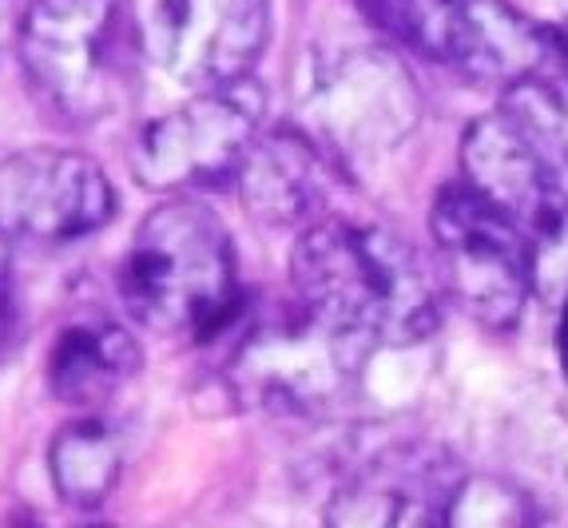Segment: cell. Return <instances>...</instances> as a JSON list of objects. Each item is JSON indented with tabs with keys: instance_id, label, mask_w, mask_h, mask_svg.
<instances>
[{
	"instance_id": "9a60e30c",
	"label": "cell",
	"mask_w": 568,
	"mask_h": 528,
	"mask_svg": "<svg viewBox=\"0 0 568 528\" xmlns=\"http://www.w3.org/2000/svg\"><path fill=\"white\" fill-rule=\"evenodd\" d=\"M123 469L120 437L104 417L84 414L68 422L48 449V473L72 509H100Z\"/></svg>"
},
{
	"instance_id": "7a4b0ae2",
	"label": "cell",
	"mask_w": 568,
	"mask_h": 528,
	"mask_svg": "<svg viewBox=\"0 0 568 528\" xmlns=\"http://www.w3.org/2000/svg\"><path fill=\"white\" fill-rule=\"evenodd\" d=\"M115 286L143 331L187 342L215 338L243 302L227 226L200 199H163L143 215Z\"/></svg>"
},
{
	"instance_id": "7402d4cb",
	"label": "cell",
	"mask_w": 568,
	"mask_h": 528,
	"mask_svg": "<svg viewBox=\"0 0 568 528\" xmlns=\"http://www.w3.org/2000/svg\"><path fill=\"white\" fill-rule=\"evenodd\" d=\"M565 29H568V24H565Z\"/></svg>"
},
{
	"instance_id": "5b68a950",
	"label": "cell",
	"mask_w": 568,
	"mask_h": 528,
	"mask_svg": "<svg viewBox=\"0 0 568 528\" xmlns=\"http://www.w3.org/2000/svg\"><path fill=\"white\" fill-rule=\"evenodd\" d=\"M422 115L409 68L389 48H346L306 64L298 88V128L334 163L394 151Z\"/></svg>"
},
{
	"instance_id": "ba28073f",
	"label": "cell",
	"mask_w": 568,
	"mask_h": 528,
	"mask_svg": "<svg viewBox=\"0 0 568 528\" xmlns=\"http://www.w3.org/2000/svg\"><path fill=\"white\" fill-rule=\"evenodd\" d=\"M115 191L80 151L29 148L0 160V235L24 243H77L104 231Z\"/></svg>"
},
{
	"instance_id": "9c48e42d",
	"label": "cell",
	"mask_w": 568,
	"mask_h": 528,
	"mask_svg": "<svg viewBox=\"0 0 568 528\" xmlns=\"http://www.w3.org/2000/svg\"><path fill=\"white\" fill-rule=\"evenodd\" d=\"M465 477L434 441H389L334 489L326 528H446Z\"/></svg>"
},
{
	"instance_id": "2e32d148",
	"label": "cell",
	"mask_w": 568,
	"mask_h": 528,
	"mask_svg": "<svg viewBox=\"0 0 568 528\" xmlns=\"http://www.w3.org/2000/svg\"><path fill=\"white\" fill-rule=\"evenodd\" d=\"M501 108L521 123L532 148L545 155L568 203V72H540L501 95Z\"/></svg>"
},
{
	"instance_id": "5bb4252c",
	"label": "cell",
	"mask_w": 568,
	"mask_h": 528,
	"mask_svg": "<svg viewBox=\"0 0 568 528\" xmlns=\"http://www.w3.org/2000/svg\"><path fill=\"white\" fill-rule=\"evenodd\" d=\"M140 374V346L123 322L108 314L72 318L48 354V389L57 402L95 414Z\"/></svg>"
},
{
	"instance_id": "30bf717a",
	"label": "cell",
	"mask_w": 568,
	"mask_h": 528,
	"mask_svg": "<svg viewBox=\"0 0 568 528\" xmlns=\"http://www.w3.org/2000/svg\"><path fill=\"white\" fill-rule=\"evenodd\" d=\"M426 52L493 92H509L557 60L552 29L505 0H426Z\"/></svg>"
},
{
	"instance_id": "277c9868",
	"label": "cell",
	"mask_w": 568,
	"mask_h": 528,
	"mask_svg": "<svg viewBox=\"0 0 568 528\" xmlns=\"http://www.w3.org/2000/svg\"><path fill=\"white\" fill-rule=\"evenodd\" d=\"M437 283L485 331H513L537 286L540 246L469 183H446L429 207Z\"/></svg>"
},
{
	"instance_id": "d6986e66",
	"label": "cell",
	"mask_w": 568,
	"mask_h": 528,
	"mask_svg": "<svg viewBox=\"0 0 568 528\" xmlns=\"http://www.w3.org/2000/svg\"><path fill=\"white\" fill-rule=\"evenodd\" d=\"M557 362L568 377V294H565V306H560V318H557Z\"/></svg>"
},
{
	"instance_id": "52a82bcc",
	"label": "cell",
	"mask_w": 568,
	"mask_h": 528,
	"mask_svg": "<svg viewBox=\"0 0 568 528\" xmlns=\"http://www.w3.org/2000/svg\"><path fill=\"white\" fill-rule=\"evenodd\" d=\"M143 57L195 92L251 80L271 32L266 0H128Z\"/></svg>"
},
{
	"instance_id": "e0dca14e",
	"label": "cell",
	"mask_w": 568,
	"mask_h": 528,
	"mask_svg": "<svg viewBox=\"0 0 568 528\" xmlns=\"http://www.w3.org/2000/svg\"><path fill=\"white\" fill-rule=\"evenodd\" d=\"M446 528H540V512L517 485L497 477H465Z\"/></svg>"
},
{
	"instance_id": "3957f363",
	"label": "cell",
	"mask_w": 568,
	"mask_h": 528,
	"mask_svg": "<svg viewBox=\"0 0 568 528\" xmlns=\"http://www.w3.org/2000/svg\"><path fill=\"white\" fill-rule=\"evenodd\" d=\"M17 48L32 92L77 128H95L132 104L140 60H148L128 0H29Z\"/></svg>"
},
{
	"instance_id": "ffe728a7",
	"label": "cell",
	"mask_w": 568,
	"mask_h": 528,
	"mask_svg": "<svg viewBox=\"0 0 568 528\" xmlns=\"http://www.w3.org/2000/svg\"><path fill=\"white\" fill-rule=\"evenodd\" d=\"M17 32V24H12V0H0V44Z\"/></svg>"
},
{
	"instance_id": "44dd1931",
	"label": "cell",
	"mask_w": 568,
	"mask_h": 528,
	"mask_svg": "<svg viewBox=\"0 0 568 528\" xmlns=\"http://www.w3.org/2000/svg\"><path fill=\"white\" fill-rule=\"evenodd\" d=\"M84 528H112V525H84Z\"/></svg>"
},
{
	"instance_id": "6da1fadb",
	"label": "cell",
	"mask_w": 568,
	"mask_h": 528,
	"mask_svg": "<svg viewBox=\"0 0 568 528\" xmlns=\"http://www.w3.org/2000/svg\"><path fill=\"white\" fill-rule=\"evenodd\" d=\"M294 302L358 349L414 346L442 318V283L389 226L323 215L298 231Z\"/></svg>"
},
{
	"instance_id": "8992f818",
	"label": "cell",
	"mask_w": 568,
	"mask_h": 528,
	"mask_svg": "<svg viewBox=\"0 0 568 528\" xmlns=\"http://www.w3.org/2000/svg\"><path fill=\"white\" fill-rule=\"evenodd\" d=\"M263 132V92L251 80L211 88L143 123L132 143V171L148 191L191 199L239 180L246 151Z\"/></svg>"
},
{
	"instance_id": "ac0fdd59",
	"label": "cell",
	"mask_w": 568,
	"mask_h": 528,
	"mask_svg": "<svg viewBox=\"0 0 568 528\" xmlns=\"http://www.w3.org/2000/svg\"><path fill=\"white\" fill-rule=\"evenodd\" d=\"M12 311H17V294H12V255L9 238L0 235V342L12 326Z\"/></svg>"
},
{
	"instance_id": "7c38bea8",
	"label": "cell",
	"mask_w": 568,
	"mask_h": 528,
	"mask_svg": "<svg viewBox=\"0 0 568 528\" xmlns=\"http://www.w3.org/2000/svg\"><path fill=\"white\" fill-rule=\"evenodd\" d=\"M362 358L366 349L326 331L294 302L291 318L263 326L255 338L243 342L239 382L246 394L263 397L266 406L306 409L342 394V382L358 369Z\"/></svg>"
},
{
	"instance_id": "4fadbf2b",
	"label": "cell",
	"mask_w": 568,
	"mask_h": 528,
	"mask_svg": "<svg viewBox=\"0 0 568 528\" xmlns=\"http://www.w3.org/2000/svg\"><path fill=\"white\" fill-rule=\"evenodd\" d=\"M331 167V155L298 123H286L275 132H258L243 167H239L235 187L243 195V207L263 226L306 231L323 219Z\"/></svg>"
},
{
	"instance_id": "8fae6325",
	"label": "cell",
	"mask_w": 568,
	"mask_h": 528,
	"mask_svg": "<svg viewBox=\"0 0 568 528\" xmlns=\"http://www.w3.org/2000/svg\"><path fill=\"white\" fill-rule=\"evenodd\" d=\"M462 183L489 199L513 223H521L537 246H549L568 235V203L552 180L549 163L505 108L465 128Z\"/></svg>"
}]
</instances>
